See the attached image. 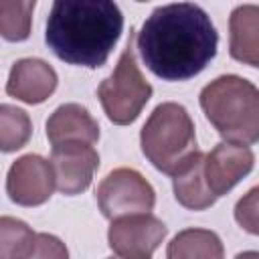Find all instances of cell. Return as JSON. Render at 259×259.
<instances>
[{
	"label": "cell",
	"instance_id": "cell-1",
	"mask_svg": "<svg viewBox=\"0 0 259 259\" xmlns=\"http://www.w3.org/2000/svg\"><path fill=\"white\" fill-rule=\"evenodd\" d=\"M136 45L144 65L164 81H186L214 59L219 34L196 4L158 6L142 24Z\"/></svg>",
	"mask_w": 259,
	"mask_h": 259
},
{
	"label": "cell",
	"instance_id": "cell-2",
	"mask_svg": "<svg viewBox=\"0 0 259 259\" xmlns=\"http://www.w3.org/2000/svg\"><path fill=\"white\" fill-rule=\"evenodd\" d=\"M123 30V14L109 0H57L47 18L45 40L61 61L97 69Z\"/></svg>",
	"mask_w": 259,
	"mask_h": 259
},
{
	"label": "cell",
	"instance_id": "cell-3",
	"mask_svg": "<svg viewBox=\"0 0 259 259\" xmlns=\"http://www.w3.org/2000/svg\"><path fill=\"white\" fill-rule=\"evenodd\" d=\"M200 107L227 142H259V89L251 81L239 75L217 77L200 91Z\"/></svg>",
	"mask_w": 259,
	"mask_h": 259
},
{
	"label": "cell",
	"instance_id": "cell-4",
	"mask_svg": "<svg viewBox=\"0 0 259 259\" xmlns=\"http://www.w3.org/2000/svg\"><path fill=\"white\" fill-rule=\"evenodd\" d=\"M140 144L148 162L170 176H174L198 152L190 113L184 105L174 101L160 103L150 113L142 127Z\"/></svg>",
	"mask_w": 259,
	"mask_h": 259
},
{
	"label": "cell",
	"instance_id": "cell-5",
	"mask_svg": "<svg viewBox=\"0 0 259 259\" xmlns=\"http://www.w3.org/2000/svg\"><path fill=\"white\" fill-rule=\"evenodd\" d=\"M136 36L130 32L127 45L113 69V73L101 81L97 87V97L109 121L117 125H127L138 119L144 105L152 97V85L144 79L136 63Z\"/></svg>",
	"mask_w": 259,
	"mask_h": 259
},
{
	"label": "cell",
	"instance_id": "cell-6",
	"mask_svg": "<svg viewBox=\"0 0 259 259\" xmlns=\"http://www.w3.org/2000/svg\"><path fill=\"white\" fill-rule=\"evenodd\" d=\"M97 202L103 217L115 221L119 217L150 212L156 204V192L138 170L117 168L99 182Z\"/></svg>",
	"mask_w": 259,
	"mask_h": 259
},
{
	"label": "cell",
	"instance_id": "cell-7",
	"mask_svg": "<svg viewBox=\"0 0 259 259\" xmlns=\"http://www.w3.org/2000/svg\"><path fill=\"white\" fill-rule=\"evenodd\" d=\"M166 237V225L146 214H130L111 221L107 241L119 259H150Z\"/></svg>",
	"mask_w": 259,
	"mask_h": 259
},
{
	"label": "cell",
	"instance_id": "cell-8",
	"mask_svg": "<svg viewBox=\"0 0 259 259\" xmlns=\"http://www.w3.org/2000/svg\"><path fill=\"white\" fill-rule=\"evenodd\" d=\"M55 188L51 162L38 154L20 156L8 170L6 192L20 206H38L47 202Z\"/></svg>",
	"mask_w": 259,
	"mask_h": 259
},
{
	"label": "cell",
	"instance_id": "cell-9",
	"mask_svg": "<svg viewBox=\"0 0 259 259\" xmlns=\"http://www.w3.org/2000/svg\"><path fill=\"white\" fill-rule=\"evenodd\" d=\"M97 166H99V154L89 144L71 142V144L53 146L51 168L55 174V186L59 192L67 196L87 190Z\"/></svg>",
	"mask_w": 259,
	"mask_h": 259
},
{
	"label": "cell",
	"instance_id": "cell-10",
	"mask_svg": "<svg viewBox=\"0 0 259 259\" xmlns=\"http://www.w3.org/2000/svg\"><path fill=\"white\" fill-rule=\"evenodd\" d=\"M255 166V156L245 144L221 142L204 156V180L219 198L239 184Z\"/></svg>",
	"mask_w": 259,
	"mask_h": 259
},
{
	"label": "cell",
	"instance_id": "cell-11",
	"mask_svg": "<svg viewBox=\"0 0 259 259\" xmlns=\"http://www.w3.org/2000/svg\"><path fill=\"white\" fill-rule=\"evenodd\" d=\"M57 83H59L57 71L47 61L20 59L10 69L6 91H8V95H12L24 103L36 105L53 95V91L57 89Z\"/></svg>",
	"mask_w": 259,
	"mask_h": 259
},
{
	"label": "cell",
	"instance_id": "cell-12",
	"mask_svg": "<svg viewBox=\"0 0 259 259\" xmlns=\"http://www.w3.org/2000/svg\"><path fill=\"white\" fill-rule=\"evenodd\" d=\"M47 138L53 146L71 142L91 146L99 140V125L83 105L65 103L59 105L47 119Z\"/></svg>",
	"mask_w": 259,
	"mask_h": 259
},
{
	"label": "cell",
	"instance_id": "cell-13",
	"mask_svg": "<svg viewBox=\"0 0 259 259\" xmlns=\"http://www.w3.org/2000/svg\"><path fill=\"white\" fill-rule=\"evenodd\" d=\"M229 53L235 61L259 69V6L241 4L231 12Z\"/></svg>",
	"mask_w": 259,
	"mask_h": 259
},
{
	"label": "cell",
	"instance_id": "cell-14",
	"mask_svg": "<svg viewBox=\"0 0 259 259\" xmlns=\"http://www.w3.org/2000/svg\"><path fill=\"white\" fill-rule=\"evenodd\" d=\"M174 196L190 210H204L217 202V196L208 190L204 180V154L196 152L174 176Z\"/></svg>",
	"mask_w": 259,
	"mask_h": 259
},
{
	"label": "cell",
	"instance_id": "cell-15",
	"mask_svg": "<svg viewBox=\"0 0 259 259\" xmlns=\"http://www.w3.org/2000/svg\"><path fill=\"white\" fill-rule=\"evenodd\" d=\"M168 259H225L223 241L206 229H184L168 245Z\"/></svg>",
	"mask_w": 259,
	"mask_h": 259
},
{
	"label": "cell",
	"instance_id": "cell-16",
	"mask_svg": "<svg viewBox=\"0 0 259 259\" xmlns=\"http://www.w3.org/2000/svg\"><path fill=\"white\" fill-rule=\"evenodd\" d=\"M36 233L18 219L0 221V259H28L36 245Z\"/></svg>",
	"mask_w": 259,
	"mask_h": 259
},
{
	"label": "cell",
	"instance_id": "cell-17",
	"mask_svg": "<svg viewBox=\"0 0 259 259\" xmlns=\"http://www.w3.org/2000/svg\"><path fill=\"white\" fill-rule=\"evenodd\" d=\"M34 0H2L0 2V32L6 40L18 42L28 38Z\"/></svg>",
	"mask_w": 259,
	"mask_h": 259
},
{
	"label": "cell",
	"instance_id": "cell-18",
	"mask_svg": "<svg viewBox=\"0 0 259 259\" xmlns=\"http://www.w3.org/2000/svg\"><path fill=\"white\" fill-rule=\"evenodd\" d=\"M32 125L24 109L4 103L0 107V148L2 152L20 150L30 138Z\"/></svg>",
	"mask_w": 259,
	"mask_h": 259
},
{
	"label": "cell",
	"instance_id": "cell-19",
	"mask_svg": "<svg viewBox=\"0 0 259 259\" xmlns=\"http://www.w3.org/2000/svg\"><path fill=\"white\" fill-rule=\"evenodd\" d=\"M235 221L251 235H259V186L243 194L235 204Z\"/></svg>",
	"mask_w": 259,
	"mask_h": 259
},
{
	"label": "cell",
	"instance_id": "cell-20",
	"mask_svg": "<svg viewBox=\"0 0 259 259\" xmlns=\"http://www.w3.org/2000/svg\"><path fill=\"white\" fill-rule=\"evenodd\" d=\"M28 259H69V251L59 237L49 233H38L34 251L30 253Z\"/></svg>",
	"mask_w": 259,
	"mask_h": 259
},
{
	"label": "cell",
	"instance_id": "cell-21",
	"mask_svg": "<svg viewBox=\"0 0 259 259\" xmlns=\"http://www.w3.org/2000/svg\"><path fill=\"white\" fill-rule=\"evenodd\" d=\"M235 259H259V251H243Z\"/></svg>",
	"mask_w": 259,
	"mask_h": 259
},
{
	"label": "cell",
	"instance_id": "cell-22",
	"mask_svg": "<svg viewBox=\"0 0 259 259\" xmlns=\"http://www.w3.org/2000/svg\"><path fill=\"white\" fill-rule=\"evenodd\" d=\"M111 259H113V257H111ZM117 259H119V257H117Z\"/></svg>",
	"mask_w": 259,
	"mask_h": 259
}]
</instances>
